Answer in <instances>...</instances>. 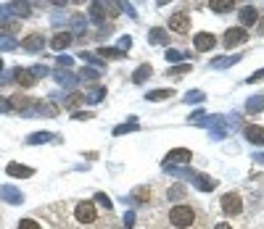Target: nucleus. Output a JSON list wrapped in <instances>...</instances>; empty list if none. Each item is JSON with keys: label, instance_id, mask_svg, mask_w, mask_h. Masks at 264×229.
Segmentation results:
<instances>
[{"label": "nucleus", "instance_id": "f257e3e1", "mask_svg": "<svg viewBox=\"0 0 264 229\" xmlns=\"http://www.w3.org/2000/svg\"><path fill=\"white\" fill-rule=\"evenodd\" d=\"M193 221H196V211L190 206H175L169 211V224L177 229H188L193 227Z\"/></svg>", "mask_w": 264, "mask_h": 229}, {"label": "nucleus", "instance_id": "f03ea898", "mask_svg": "<svg viewBox=\"0 0 264 229\" xmlns=\"http://www.w3.org/2000/svg\"><path fill=\"white\" fill-rule=\"evenodd\" d=\"M220 206H222V213H224V216H238V213L243 211V200H241V195H238V192L222 195Z\"/></svg>", "mask_w": 264, "mask_h": 229}, {"label": "nucleus", "instance_id": "7ed1b4c3", "mask_svg": "<svg viewBox=\"0 0 264 229\" xmlns=\"http://www.w3.org/2000/svg\"><path fill=\"white\" fill-rule=\"evenodd\" d=\"M74 216H77V221H80V224H93V221H95V216H98V211H95V206H93V203L82 200V203H77Z\"/></svg>", "mask_w": 264, "mask_h": 229}, {"label": "nucleus", "instance_id": "20e7f679", "mask_svg": "<svg viewBox=\"0 0 264 229\" xmlns=\"http://www.w3.org/2000/svg\"><path fill=\"white\" fill-rule=\"evenodd\" d=\"M224 45H227V48H235V45H241V42H246L248 40V32L246 29H241V27H233V29H227L224 32Z\"/></svg>", "mask_w": 264, "mask_h": 229}, {"label": "nucleus", "instance_id": "39448f33", "mask_svg": "<svg viewBox=\"0 0 264 229\" xmlns=\"http://www.w3.org/2000/svg\"><path fill=\"white\" fill-rule=\"evenodd\" d=\"M193 45H196V50L206 53V50H211V48L217 45V37L211 35V32H198V35L193 37Z\"/></svg>", "mask_w": 264, "mask_h": 229}, {"label": "nucleus", "instance_id": "423d86ee", "mask_svg": "<svg viewBox=\"0 0 264 229\" xmlns=\"http://www.w3.org/2000/svg\"><path fill=\"white\" fill-rule=\"evenodd\" d=\"M169 29L177 32V35H185V32L190 29V19H188V14H175V16H169Z\"/></svg>", "mask_w": 264, "mask_h": 229}, {"label": "nucleus", "instance_id": "0eeeda50", "mask_svg": "<svg viewBox=\"0 0 264 229\" xmlns=\"http://www.w3.org/2000/svg\"><path fill=\"white\" fill-rule=\"evenodd\" d=\"M190 158H193V153L188 148H175V150H169V155H166V166L169 163H190Z\"/></svg>", "mask_w": 264, "mask_h": 229}, {"label": "nucleus", "instance_id": "6e6552de", "mask_svg": "<svg viewBox=\"0 0 264 229\" xmlns=\"http://www.w3.org/2000/svg\"><path fill=\"white\" fill-rule=\"evenodd\" d=\"M21 48L29 50V53H37V50L45 48V37H42V35H27V37L21 40Z\"/></svg>", "mask_w": 264, "mask_h": 229}, {"label": "nucleus", "instance_id": "1a4fd4ad", "mask_svg": "<svg viewBox=\"0 0 264 229\" xmlns=\"http://www.w3.org/2000/svg\"><path fill=\"white\" fill-rule=\"evenodd\" d=\"M256 21H259V11H256L254 5H246V8L241 11V29L243 27H254Z\"/></svg>", "mask_w": 264, "mask_h": 229}, {"label": "nucleus", "instance_id": "9d476101", "mask_svg": "<svg viewBox=\"0 0 264 229\" xmlns=\"http://www.w3.org/2000/svg\"><path fill=\"white\" fill-rule=\"evenodd\" d=\"M5 172L14 176V179H29V176L35 174L29 166H21V163H8V169H5Z\"/></svg>", "mask_w": 264, "mask_h": 229}, {"label": "nucleus", "instance_id": "9b49d317", "mask_svg": "<svg viewBox=\"0 0 264 229\" xmlns=\"http://www.w3.org/2000/svg\"><path fill=\"white\" fill-rule=\"evenodd\" d=\"M16 82L21 84V87H35L37 76L32 74V69H16Z\"/></svg>", "mask_w": 264, "mask_h": 229}, {"label": "nucleus", "instance_id": "f8f14e48", "mask_svg": "<svg viewBox=\"0 0 264 229\" xmlns=\"http://www.w3.org/2000/svg\"><path fill=\"white\" fill-rule=\"evenodd\" d=\"M246 137L254 145H264V127H254L251 124V127H246Z\"/></svg>", "mask_w": 264, "mask_h": 229}, {"label": "nucleus", "instance_id": "ddd939ff", "mask_svg": "<svg viewBox=\"0 0 264 229\" xmlns=\"http://www.w3.org/2000/svg\"><path fill=\"white\" fill-rule=\"evenodd\" d=\"M69 42H72V35H69V32H59V35L50 40V48H53V50H63V48H69Z\"/></svg>", "mask_w": 264, "mask_h": 229}, {"label": "nucleus", "instance_id": "4468645a", "mask_svg": "<svg viewBox=\"0 0 264 229\" xmlns=\"http://www.w3.org/2000/svg\"><path fill=\"white\" fill-rule=\"evenodd\" d=\"M90 19L103 24V21H106V5H103V3H90Z\"/></svg>", "mask_w": 264, "mask_h": 229}, {"label": "nucleus", "instance_id": "2eb2a0df", "mask_svg": "<svg viewBox=\"0 0 264 229\" xmlns=\"http://www.w3.org/2000/svg\"><path fill=\"white\" fill-rule=\"evenodd\" d=\"M0 195H3V200L5 203H21V192L19 190H14V187H0Z\"/></svg>", "mask_w": 264, "mask_h": 229}, {"label": "nucleus", "instance_id": "dca6fc26", "mask_svg": "<svg viewBox=\"0 0 264 229\" xmlns=\"http://www.w3.org/2000/svg\"><path fill=\"white\" fill-rule=\"evenodd\" d=\"M151 74H153V71H151V63H143V66H140V69L132 74V82H135V84H143Z\"/></svg>", "mask_w": 264, "mask_h": 229}, {"label": "nucleus", "instance_id": "f3484780", "mask_svg": "<svg viewBox=\"0 0 264 229\" xmlns=\"http://www.w3.org/2000/svg\"><path fill=\"white\" fill-rule=\"evenodd\" d=\"M211 11H217V14H227V11H233V0H211Z\"/></svg>", "mask_w": 264, "mask_h": 229}, {"label": "nucleus", "instance_id": "a211bd4d", "mask_svg": "<svg viewBox=\"0 0 264 229\" xmlns=\"http://www.w3.org/2000/svg\"><path fill=\"white\" fill-rule=\"evenodd\" d=\"M193 179H196V185L201 187V190H214V185H217L214 179H209V176H203V174H198V172H193Z\"/></svg>", "mask_w": 264, "mask_h": 229}, {"label": "nucleus", "instance_id": "6ab92c4d", "mask_svg": "<svg viewBox=\"0 0 264 229\" xmlns=\"http://www.w3.org/2000/svg\"><path fill=\"white\" fill-rule=\"evenodd\" d=\"M8 14H14V16H29V3H8Z\"/></svg>", "mask_w": 264, "mask_h": 229}, {"label": "nucleus", "instance_id": "aec40b11", "mask_svg": "<svg viewBox=\"0 0 264 229\" xmlns=\"http://www.w3.org/2000/svg\"><path fill=\"white\" fill-rule=\"evenodd\" d=\"M32 108H37V114H42V116H56L59 114V108H56L53 103H35Z\"/></svg>", "mask_w": 264, "mask_h": 229}, {"label": "nucleus", "instance_id": "412c9836", "mask_svg": "<svg viewBox=\"0 0 264 229\" xmlns=\"http://www.w3.org/2000/svg\"><path fill=\"white\" fill-rule=\"evenodd\" d=\"M11 106H14V108H19V111H21V108H29V106H35V103H32V100H27V97H21V95H14V97H11Z\"/></svg>", "mask_w": 264, "mask_h": 229}, {"label": "nucleus", "instance_id": "4be33fe9", "mask_svg": "<svg viewBox=\"0 0 264 229\" xmlns=\"http://www.w3.org/2000/svg\"><path fill=\"white\" fill-rule=\"evenodd\" d=\"M16 48H19V42L14 40V37L0 35V50H16Z\"/></svg>", "mask_w": 264, "mask_h": 229}, {"label": "nucleus", "instance_id": "5701e85b", "mask_svg": "<svg viewBox=\"0 0 264 229\" xmlns=\"http://www.w3.org/2000/svg\"><path fill=\"white\" fill-rule=\"evenodd\" d=\"M80 103H85V95H82V93H72L66 100H63V106H66V108H74V106H80Z\"/></svg>", "mask_w": 264, "mask_h": 229}, {"label": "nucleus", "instance_id": "b1692460", "mask_svg": "<svg viewBox=\"0 0 264 229\" xmlns=\"http://www.w3.org/2000/svg\"><path fill=\"white\" fill-rule=\"evenodd\" d=\"M246 108L251 111V114H259V111L264 108V97H251V100L246 103Z\"/></svg>", "mask_w": 264, "mask_h": 229}, {"label": "nucleus", "instance_id": "393cba45", "mask_svg": "<svg viewBox=\"0 0 264 229\" xmlns=\"http://www.w3.org/2000/svg\"><path fill=\"white\" fill-rule=\"evenodd\" d=\"M233 63H238V56H233V58H217V61H211V69H222V66H233Z\"/></svg>", "mask_w": 264, "mask_h": 229}, {"label": "nucleus", "instance_id": "a878e982", "mask_svg": "<svg viewBox=\"0 0 264 229\" xmlns=\"http://www.w3.org/2000/svg\"><path fill=\"white\" fill-rule=\"evenodd\" d=\"M103 95H106V90H103V87H95L90 95H85V103H98V100H103Z\"/></svg>", "mask_w": 264, "mask_h": 229}, {"label": "nucleus", "instance_id": "bb28decb", "mask_svg": "<svg viewBox=\"0 0 264 229\" xmlns=\"http://www.w3.org/2000/svg\"><path fill=\"white\" fill-rule=\"evenodd\" d=\"M56 79H59L63 87H74V76L69 74V71H59V74H56Z\"/></svg>", "mask_w": 264, "mask_h": 229}, {"label": "nucleus", "instance_id": "cd10ccee", "mask_svg": "<svg viewBox=\"0 0 264 229\" xmlns=\"http://www.w3.org/2000/svg\"><path fill=\"white\" fill-rule=\"evenodd\" d=\"M145 97L148 100H166V97H172V90H156V93H148Z\"/></svg>", "mask_w": 264, "mask_h": 229}, {"label": "nucleus", "instance_id": "c85d7f7f", "mask_svg": "<svg viewBox=\"0 0 264 229\" xmlns=\"http://www.w3.org/2000/svg\"><path fill=\"white\" fill-rule=\"evenodd\" d=\"M50 140V134L48 132H40V134H29L27 137V142H29V145H40V142H48Z\"/></svg>", "mask_w": 264, "mask_h": 229}, {"label": "nucleus", "instance_id": "c756f323", "mask_svg": "<svg viewBox=\"0 0 264 229\" xmlns=\"http://www.w3.org/2000/svg\"><path fill=\"white\" fill-rule=\"evenodd\" d=\"M148 198H151V190H145V187H138V190H135V200H138V203H145Z\"/></svg>", "mask_w": 264, "mask_h": 229}, {"label": "nucleus", "instance_id": "7c9ffc66", "mask_svg": "<svg viewBox=\"0 0 264 229\" xmlns=\"http://www.w3.org/2000/svg\"><path fill=\"white\" fill-rule=\"evenodd\" d=\"M151 42H159V45H164V42H166V35H164V29H153V32H151Z\"/></svg>", "mask_w": 264, "mask_h": 229}, {"label": "nucleus", "instance_id": "2f4dec72", "mask_svg": "<svg viewBox=\"0 0 264 229\" xmlns=\"http://www.w3.org/2000/svg\"><path fill=\"white\" fill-rule=\"evenodd\" d=\"M16 229H40V224H37L35 219H21L19 221V227Z\"/></svg>", "mask_w": 264, "mask_h": 229}, {"label": "nucleus", "instance_id": "473e14b6", "mask_svg": "<svg viewBox=\"0 0 264 229\" xmlns=\"http://www.w3.org/2000/svg\"><path fill=\"white\" fill-rule=\"evenodd\" d=\"M32 74H35L37 79H40V76H45V74H48V69H45L42 63H40V66H32Z\"/></svg>", "mask_w": 264, "mask_h": 229}, {"label": "nucleus", "instance_id": "72a5a7b5", "mask_svg": "<svg viewBox=\"0 0 264 229\" xmlns=\"http://www.w3.org/2000/svg\"><path fill=\"white\" fill-rule=\"evenodd\" d=\"M101 56H108V58H119V56H122V50H106V48H101Z\"/></svg>", "mask_w": 264, "mask_h": 229}, {"label": "nucleus", "instance_id": "f704fd0d", "mask_svg": "<svg viewBox=\"0 0 264 229\" xmlns=\"http://www.w3.org/2000/svg\"><path fill=\"white\" fill-rule=\"evenodd\" d=\"M183 192H185V190L177 185V187H172V190H169V198H183Z\"/></svg>", "mask_w": 264, "mask_h": 229}, {"label": "nucleus", "instance_id": "c9c22d12", "mask_svg": "<svg viewBox=\"0 0 264 229\" xmlns=\"http://www.w3.org/2000/svg\"><path fill=\"white\" fill-rule=\"evenodd\" d=\"M80 79H98V71H82Z\"/></svg>", "mask_w": 264, "mask_h": 229}, {"label": "nucleus", "instance_id": "e433bc0d", "mask_svg": "<svg viewBox=\"0 0 264 229\" xmlns=\"http://www.w3.org/2000/svg\"><path fill=\"white\" fill-rule=\"evenodd\" d=\"M8 111H11V103L5 97H0V114H8Z\"/></svg>", "mask_w": 264, "mask_h": 229}, {"label": "nucleus", "instance_id": "4c0bfd02", "mask_svg": "<svg viewBox=\"0 0 264 229\" xmlns=\"http://www.w3.org/2000/svg\"><path fill=\"white\" fill-rule=\"evenodd\" d=\"M185 71H190V66H188V63H183V66L172 69V74H175V76H180V74H185Z\"/></svg>", "mask_w": 264, "mask_h": 229}, {"label": "nucleus", "instance_id": "58836bf2", "mask_svg": "<svg viewBox=\"0 0 264 229\" xmlns=\"http://www.w3.org/2000/svg\"><path fill=\"white\" fill-rule=\"evenodd\" d=\"M259 79H264V69H262V71H256V74H251V76H248V82H251V84H254V82H259Z\"/></svg>", "mask_w": 264, "mask_h": 229}, {"label": "nucleus", "instance_id": "ea45409f", "mask_svg": "<svg viewBox=\"0 0 264 229\" xmlns=\"http://www.w3.org/2000/svg\"><path fill=\"white\" fill-rule=\"evenodd\" d=\"M98 203H101V206H106V208H111V200H108L103 192H98Z\"/></svg>", "mask_w": 264, "mask_h": 229}, {"label": "nucleus", "instance_id": "a19ab883", "mask_svg": "<svg viewBox=\"0 0 264 229\" xmlns=\"http://www.w3.org/2000/svg\"><path fill=\"white\" fill-rule=\"evenodd\" d=\"M177 58H180L177 50H166V61H177Z\"/></svg>", "mask_w": 264, "mask_h": 229}, {"label": "nucleus", "instance_id": "79ce46f5", "mask_svg": "<svg viewBox=\"0 0 264 229\" xmlns=\"http://www.w3.org/2000/svg\"><path fill=\"white\" fill-rule=\"evenodd\" d=\"M130 45H132V40H130V37H122V40H119V48H130Z\"/></svg>", "mask_w": 264, "mask_h": 229}, {"label": "nucleus", "instance_id": "37998d69", "mask_svg": "<svg viewBox=\"0 0 264 229\" xmlns=\"http://www.w3.org/2000/svg\"><path fill=\"white\" fill-rule=\"evenodd\" d=\"M59 66H72V58L61 56V58H59Z\"/></svg>", "mask_w": 264, "mask_h": 229}, {"label": "nucleus", "instance_id": "c03bdc74", "mask_svg": "<svg viewBox=\"0 0 264 229\" xmlns=\"http://www.w3.org/2000/svg\"><path fill=\"white\" fill-rule=\"evenodd\" d=\"M201 97H203L201 93H193V95H188V103H190V100H201Z\"/></svg>", "mask_w": 264, "mask_h": 229}, {"label": "nucleus", "instance_id": "a18cd8bd", "mask_svg": "<svg viewBox=\"0 0 264 229\" xmlns=\"http://www.w3.org/2000/svg\"><path fill=\"white\" fill-rule=\"evenodd\" d=\"M214 229H233V227H230V224H217Z\"/></svg>", "mask_w": 264, "mask_h": 229}, {"label": "nucleus", "instance_id": "49530a36", "mask_svg": "<svg viewBox=\"0 0 264 229\" xmlns=\"http://www.w3.org/2000/svg\"><path fill=\"white\" fill-rule=\"evenodd\" d=\"M259 32H262V35H264V19H262V21H259Z\"/></svg>", "mask_w": 264, "mask_h": 229}, {"label": "nucleus", "instance_id": "de8ad7c7", "mask_svg": "<svg viewBox=\"0 0 264 229\" xmlns=\"http://www.w3.org/2000/svg\"><path fill=\"white\" fill-rule=\"evenodd\" d=\"M0 74H3V61H0Z\"/></svg>", "mask_w": 264, "mask_h": 229}]
</instances>
